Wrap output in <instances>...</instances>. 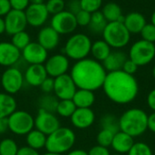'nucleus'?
<instances>
[{"mask_svg": "<svg viewBox=\"0 0 155 155\" xmlns=\"http://www.w3.org/2000/svg\"><path fill=\"white\" fill-rule=\"evenodd\" d=\"M103 89L105 95L112 102L118 104H126L136 98L139 85L134 75L119 70L107 73Z\"/></svg>", "mask_w": 155, "mask_h": 155, "instance_id": "nucleus-1", "label": "nucleus"}, {"mask_svg": "<svg viewBox=\"0 0 155 155\" xmlns=\"http://www.w3.org/2000/svg\"><path fill=\"white\" fill-rule=\"evenodd\" d=\"M107 72L103 64L91 58H84L73 65L70 75L77 89L94 92L103 87Z\"/></svg>", "mask_w": 155, "mask_h": 155, "instance_id": "nucleus-2", "label": "nucleus"}, {"mask_svg": "<svg viewBox=\"0 0 155 155\" xmlns=\"http://www.w3.org/2000/svg\"><path fill=\"white\" fill-rule=\"evenodd\" d=\"M120 131L138 137L143 135L148 129V114L140 108L126 110L119 118Z\"/></svg>", "mask_w": 155, "mask_h": 155, "instance_id": "nucleus-3", "label": "nucleus"}, {"mask_svg": "<svg viewBox=\"0 0 155 155\" xmlns=\"http://www.w3.org/2000/svg\"><path fill=\"white\" fill-rule=\"evenodd\" d=\"M75 141V134L71 128L60 126L54 133L47 135L45 148L46 152L64 154L72 150Z\"/></svg>", "mask_w": 155, "mask_h": 155, "instance_id": "nucleus-4", "label": "nucleus"}, {"mask_svg": "<svg viewBox=\"0 0 155 155\" xmlns=\"http://www.w3.org/2000/svg\"><path fill=\"white\" fill-rule=\"evenodd\" d=\"M92 41L84 34H75L71 35L64 45V54L72 60L79 61L87 58L91 53Z\"/></svg>", "mask_w": 155, "mask_h": 155, "instance_id": "nucleus-5", "label": "nucleus"}, {"mask_svg": "<svg viewBox=\"0 0 155 155\" xmlns=\"http://www.w3.org/2000/svg\"><path fill=\"white\" fill-rule=\"evenodd\" d=\"M104 40L113 48H123L128 45L131 34L121 22H110L103 32Z\"/></svg>", "mask_w": 155, "mask_h": 155, "instance_id": "nucleus-6", "label": "nucleus"}, {"mask_svg": "<svg viewBox=\"0 0 155 155\" xmlns=\"http://www.w3.org/2000/svg\"><path fill=\"white\" fill-rule=\"evenodd\" d=\"M7 121L9 131L17 136H25L35 128V117L24 110H15Z\"/></svg>", "mask_w": 155, "mask_h": 155, "instance_id": "nucleus-7", "label": "nucleus"}, {"mask_svg": "<svg viewBox=\"0 0 155 155\" xmlns=\"http://www.w3.org/2000/svg\"><path fill=\"white\" fill-rule=\"evenodd\" d=\"M155 57V45L145 40L135 42L129 51V59L138 66H143L151 63Z\"/></svg>", "mask_w": 155, "mask_h": 155, "instance_id": "nucleus-8", "label": "nucleus"}, {"mask_svg": "<svg viewBox=\"0 0 155 155\" xmlns=\"http://www.w3.org/2000/svg\"><path fill=\"white\" fill-rule=\"evenodd\" d=\"M0 83L5 93L11 95L15 94L24 86V74L15 66L7 67L1 75Z\"/></svg>", "mask_w": 155, "mask_h": 155, "instance_id": "nucleus-9", "label": "nucleus"}, {"mask_svg": "<svg viewBox=\"0 0 155 155\" xmlns=\"http://www.w3.org/2000/svg\"><path fill=\"white\" fill-rule=\"evenodd\" d=\"M50 26L61 35L73 33L78 25L75 15L68 10H64L52 15Z\"/></svg>", "mask_w": 155, "mask_h": 155, "instance_id": "nucleus-10", "label": "nucleus"}, {"mask_svg": "<svg viewBox=\"0 0 155 155\" xmlns=\"http://www.w3.org/2000/svg\"><path fill=\"white\" fill-rule=\"evenodd\" d=\"M60 121L54 113L38 110L35 117V128L46 136L60 127Z\"/></svg>", "mask_w": 155, "mask_h": 155, "instance_id": "nucleus-11", "label": "nucleus"}, {"mask_svg": "<svg viewBox=\"0 0 155 155\" xmlns=\"http://www.w3.org/2000/svg\"><path fill=\"white\" fill-rule=\"evenodd\" d=\"M49 77L56 78L60 75L67 74L70 67L69 58L64 54H55L47 58L44 64Z\"/></svg>", "mask_w": 155, "mask_h": 155, "instance_id": "nucleus-12", "label": "nucleus"}, {"mask_svg": "<svg viewBox=\"0 0 155 155\" xmlns=\"http://www.w3.org/2000/svg\"><path fill=\"white\" fill-rule=\"evenodd\" d=\"M54 79V94L58 100H68L72 99L75 94L77 87L72 79L71 75L64 74Z\"/></svg>", "mask_w": 155, "mask_h": 155, "instance_id": "nucleus-13", "label": "nucleus"}, {"mask_svg": "<svg viewBox=\"0 0 155 155\" xmlns=\"http://www.w3.org/2000/svg\"><path fill=\"white\" fill-rule=\"evenodd\" d=\"M21 57L29 64H44L48 58V51L37 42H30L21 51Z\"/></svg>", "mask_w": 155, "mask_h": 155, "instance_id": "nucleus-14", "label": "nucleus"}, {"mask_svg": "<svg viewBox=\"0 0 155 155\" xmlns=\"http://www.w3.org/2000/svg\"><path fill=\"white\" fill-rule=\"evenodd\" d=\"M5 33L9 35H13L15 33L25 30L28 25L25 18V11L12 9L5 17Z\"/></svg>", "mask_w": 155, "mask_h": 155, "instance_id": "nucleus-15", "label": "nucleus"}, {"mask_svg": "<svg viewBox=\"0 0 155 155\" xmlns=\"http://www.w3.org/2000/svg\"><path fill=\"white\" fill-rule=\"evenodd\" d=\"M25 14L27 25L33 27H40L44 25L49 17V13L45 4H30L25 10Z\"/></svg>", "mask_w": 155, "mask_h": 155, "instance_id": "nucleus-16", "label": "nucleus"}, {"mask_svg": "<svg viewBox=\"0 0 155 155\" xmlns=\"http://www.w3.org/2000/svg\"><path fill=\"white\" fill-rule=\"evenodd\" d=\"M70 121L74 127L84 130L93 125L95 121V114L91 108H76L70 117Z\"/></svg>", "mask_w": 155, "mask_h": 155, "instance_id": "nucleus-17", "label": "nucleus"}, {"mask_svg": "<svg viewBox=\"0 0 155 155\" xmlns=\"http://www.w3.org/2000/svg\"><path fill=\"white\" fill-rule=\"evenodd\" d=\"M21 58V51L11 42L0 43V65L5 67L14 66Z\"/></svg>", "mask_w": 155, "mask_h": 155, "instance_id": "nucleus-18", "label": "nucleus"}, {"mask_svg": "<svg viewBox=\"0 0 155 155\" xmlns=\"http://www.w3.org/2000/svg\"><path fill=\"white\" fill-rule=\"evenodd\" d=\"M48 77L44 64H29L24 73L25 83L33 87H39Z\"/></svg>", "mask_w": 155, "mask_h": 155, "instance_id": "nucleus-19", "label": "nucleus"}, {"mask_svg": "<svg viewBox=\"0 0 155 155\" xmlns=\"http://www.w3.org/2000/svg\"><path fill=\"white\" fill-rule=\"evenodd\" d=\"M60 42V35L51 26H45L40 29L37 35V43L45 50L55 49Z\"/></svg>", "mask_w": 155, "mask_h": 155, "instance_id": "nucleus-20", "label": "nucleus"}, {"mask_svg": "<svg viewBox=\"0 0 155 155\" xmlns=\"http://www.w3.org/2000/svg\"><path fill=\"white\" fill-rule=\"evenodd\" d=\"M134 144V137L120 131L114 134L111 146L117 153L123 154V153H128V152L130 151V149L133 147Z\"/></svg>", "mask_w": 155, "mask_h": 155, "instance_id": "nucleus-21", "label": "nucleus"}, {"mask_svg": "<svg viewBox=\"0 0 155 155\" xmlns=\"http://www.w3.org/2000/svg\"><path fill=\"white\" fill-rule=\"evenodd\" d=\"M127 59L128 57L124 52L114 51L110 53L106 59L102 62V64L106 72H115L123 69V66Z\"/></svg>", "mask_w": 155, "mask_h": 155, "instance_id": "nucleus-22", "label": "nucleus"}, {"mask_svg": "<svg viewBox=\"0 0 155 155\" xmlns=\"http://www.w3.org/2000/svg\"><path fill=\"white\" fill-rule=\"evenodd\" d=\"M124 25L130 34H139L146 25V19L139 12H131L125 15Z\"/></svg>", "mask_w": 155, "mask_h": 155, "instance_id": "nucleus-23", "label": "nucleus"}, {"mask_svg": "<svg viewBox=\"0 0 155 155\" xmlns=\"http://www.w3.org/2000/svg\"><path fill=\"white\" fill-rule=\"evenodd\" d=\"M72 100L76 108H91L95 102V95L92 91L77 89Z\"/></svg>", "mask_w": 155, "mask_h": 155, "instance_id": "nucleus-24", "label": "nucleus"}, {"mask_svg": "<svg viewBox=\"0 0 155 155\" xmlns=\"http://www.w3.org/2000/svg\"><path fill=\"white\" fill-rule=\"evenodd\" d=\"M17 108L15 97L5 92L0 93V118H7Z\"/></svg>", "mask_w": 155, "mask_h": 155, "instance_id": "nucleus-25", "label": "nucleus"}, {"mask_svg": "<svg viewBox=\"0 0 155 155\" xmlns=\"http://www.w3.org/2000/svg\"><path fill=\"white\" fill-rule=\"evenodd\" d=\"M46 138L47 136L45 134L36 130L35 128H34L31 132H29L25 135L26 145L36 151H39L45 147Z\"/></svg>", "mask_w": 155, "mask_h": 155, "instance_id": "nucleus-26", "label": "nucleus"}, {"mask_svg": "<svg viewBox=\"0 0 155 155\" xmlns=\"http://www.w3.org/2000/svg\"><path fill=\"white\" fill-rule=\"evenodd\" d=\"M111 46L104 40H97L92 43L91 53L94 59L98 62H103L111 53Z\"/></svg>", "mask_w": 155, "mask_h": 155, "instance_id": "nucleus-27", "label": "nucleus"}, {"mask_svg": "<svg viewBox=\"0 0 155 155\" xmlns=\"http://www.w3.org/2000/svg\"><path fill=\"white\" fill-rule=\"evenodd\" d=\"M101 12L103 13L104 18L106 19V21L108 23L118 21L120 19V17L123 15L122 9H121L120 5L114 2H110V3H107L106 5H104L103 6V9Z\"/></svg>", "mask_w": 155, "mask_h": 155, "instance_id": "nucleus-28", "label": "nucleus"}, {"mask_svg": "<svg viewBox=\"0 0 155 155\" xmlns=\"http://www.w3.org/2000/svg\"><path fill=\"white\" fill-rule=\"evenodd\" d=\"M108 22L104 18L103 13L101 11H96L92 14L91 21L88 25L89 30L95 34H103L105 26L107 25Z\"/></svg>", "mask_w": 155, "mask_h": 155, "instance_id": "nucleus-29", "label": "nucleus"}, {"mask_svg": "<svg viewBox=\"0 0 155 155\" xmlns=\"http://www.w3.org/2000/svg\"><path fill=\"white\" fill-rule=\"evenodd\" d=\"M58 99L54 94H45L42 95L37 104H38V110H44L50 113H55L57 104H58Z\"/></svg>", "mask_w": 155, "mask_h": 155, "instance_id": "nucleus-30", "label": "nucleus"}, {"mask_svg": "<svg viewBox=\"0 0 155 155\" xmlns=\"http://www.w3.org/2000/svg\"><path fill=\"white\" fill-rule=\"evenodd\" d=\"M76 110V106L72 99L59 100L55 113L63 118H70Z\"/></svg>", "mask_w": 155, "mask_h": 155, "instance_id": "nucleus-31", "label": "nucleus"}, {"mask_svg": "<svg viewBox=\"0 0 155 155\" xmlns=\"http://www.w3.org/2000/svg\"><path fill=\"white\" fill-rule=\"evenodd\" d=\"M102 129H105L108 131L113 132L114 134L120 132V125H119V118H117L114 114H104L100 121Z\"/></svg>", "mask_w": 155, "mask_h": 155, "instance_id": "nucleus-32", "label": "nucleus"}, {"mask_svg": "<svg viewBox=\"0 0 155 155\" xmlns=\"http://www.w3.org/2000/svg\"><path fill=\"white\" fill-rule=\"evenodd\" d=\"M18 145L12 138H5L0 141V155H16Z\"/></svg>", "mask_w": 155, "mask_h": 155, "instance_id": "nucleus-33", "label": "nucleus"}, {"mask_svg": "<svg viewBox=\"0 0 155 155\" xmlns=\"http://www.w3.org/2000/svg\"><path fill=\"white\" fill-rule=\"evenodd\" d=\"M30 42V35L25 30L15 33L11 37V43L20 51H22L27 45H29Z\"/></svg>", "mask_w": 155, "mask_h": 155, "instance_id": "nucleus-34", "label": "nucleus"}, {"mask_svg": "<svg viewBox=\"0 0 155 155\" xmlns=\"http://www.w3.org/2000/svg\"><path fill=\"white\" fill-rule=\"evenodd\" d=\"M114 136V134L113 132L105 130V129H101V131L98 133L96 136L97 144L108 148L112 144Z\"/></svg>", "mask_w": 155, "mask_h": 155, "instance_id": "nucleus-35", "label": "nucleus"}, {"mask_svg": "<svg viewBox=\"0 0 155 155\" xmlns=\"http://www.w3.org/2000/svg\"><path fill=\"white\" fill-rule=\"evenodd\" d=\"M128 155H153L151 147L144 143H134Z\"/></svg>", "mask_w": 155, "mask_h": 155, "instance_id": "nucleus-36", "label": "nucleus"}, {"mask_svg": "<svg viewBox=\"0 0 155 155\" xmlns=\"http://www.w3.org/2000/svg\"><path fill=\"white\" fill-rule=\"evenodd\" d=\"M49 15H55L64 10L65 2L64 0H47L45 4Z\"/></svg>", "mask_w": 155, "mask_h": 155, "instance_id": "nucleus-37", "label": "nucleus"}, {"mask_svg": "<svg viewBox=\"0 0 155 155\" xmlns=\"http://www.w3.org/2000/svg\"><path fill=\"white\" fill-rule=\"evenodd\" d=\"M79 2L81 9L91 14L99 11L103 4V0H79Z\"/></svg>", "mask_w": 155, "mask_h": 155, "instance_id": "nucleus-38", "label": "nucleus"}, {"mask_svg": "<svg viewBox=\"0 0 155 155\" xmlns=\"http://www.w3.org/2000/svg\"><path fill=\"white\" fill-rule=\"evenodd\" d=\"M140 34L143 37V40L153 44L155 43V25H153L152 23L146 24Z\"/></svg>", "mask_w": 155, "mask_h": 155, "instance_id": "nucleus-39", "label": "nucleus"}, {"mask_svg": "<svg viewBox=\"0 0 155 155\" xmlns=\"http://www.w3.org/2000/svg\"><path fill=\"white\" fill-rule=\"evenodd\" d=\"M74 15H75V19H76L77 25H80V26H88V25H89V23L91 21V15H92L91 13L81 9Z\"/></svg>", "mask_w": 155, "mask_h": 155, "instance_id": "nucleus-40", "label": "nucleus"}, {"mask_svg": "<svg viewBox=\"0 0 155 155\" xmlns=\"http://www.w3.org/2000/svg\"><path fill=\"white\" fill-rule=\"evenodd\" d=\"M54 79L52 77H46L45 80L39 86L43 93L45 94H52L54 92Z\"/></svg>", "mask_w": 155, "mask_h": 155, "instance_id": "nucleus-41", "label": "nucleus"}, {"mask_svg": "<svg viewBox=\"0 0 155 155\" xmlns=\"http://www.w3.org/2000/svg\"><path fill=\"white\" fill-rule=\"evenodd\" d=\"M12 9L25 11L30 5L29 0H9Z\"/></svg>", "mask_w": 155, "mask_h": 155, "instance_id": "nucleus-42", "label": "nucleus"}, {"mask_svg": "<svg viewBox=\"0 0 155 155\" xmlns=\"http://www.w3.org/2000/svg\"><path fill=\"white\" fill-rule=\"evenodd\" d=\"M138 65L134 63V62H133L131 59H127L126 61H125V63H124V66H123V71L124 72H125L126 74H131V75H134L136 72H137V70H138Z\"/></svg>", "mask_w": 155, "mask_h": 155, "instance_id": "nucleus-43", "label": "nucleus"}, {"mask_svg": "<svg viewBox=\"0 0 155 155\" xmlns=\"http://www.w3.org/2000/svg\"><path fill=\"white\" fill-rule=\"evenodd\" d=\"M87 153H88V155H111L108 148L98 145V144L93 146Z\"/></svg>", "mask_w": 155, "mask_h": 155, "instance_id": "nucleus-44", "label": "nucleus"}, {"mask_svg": "<svg viewBox=\"0 0 155 155\" xmlns=\"http://www.w3.org/2000/svg\"><path fill=\"white\" fill-rule=\"evenodd\" d=\"M12 10L9 0H0V16L5 17Z\"/></svg>", "mask_w": 155, "mask_h": 155, "instance_id": "nucleus-45", "label": "nucleus"}, {"mask_svg": "<svg viewBox=\"0 0 155 155\" xmlns=\"http://www.w3.org/2000/svg\"><path fill=\"white\" fill-rule=\"evenodd\" d=\"M16 155H40V153H39L38 151L25 145V146L19 147Z\"/></svg>", "mask_w": 155, "mask_h": 155, "instance_id": "nucleus-46", "label": "nucleus"}, {"mask_svg": "<svg viewBox=\"0 0 155 155\" xmlns=\"http://www.w3.org/2000/svg\"><path fill=\"white\" fill-rule=\"evenodd\" d=\"M68 11L73 13L74 15H75L79 10H81V6H80V2L79 0H74L71 1L68 5Z\"/></svg>", "mask_w": 155, "mask_h": 155, "instance_id": "nucleus-47", "label": "nucleus"}, {"mask_svg": "<svg viewBox=\"0 0 155 155\" xmlns=\"http://www.w3.org/2000/svg\"><path fill=\"white\" fill-rule=\"evenodd\" d=\"M147 104L148 106L155 112V88L153 89L147 96Z\"/></svg>", "mask_w": 155, "mask_h": 155, "instance_id": "nucleus-48", "label": "nucleus"}, {"mask_svg": "<svg viewBox=\"0 0 155 155\" xmlns=\"http://www.w3.org/2000/svg\"><path fill=\"white\" fill-rule=\"evenodd\" d=\"M7 131H9L7 118H0V135L5 134Z\"/></svg>", "mask_w": 155, "mask_h": 155, "instance_id": "nucleus-49", "label": "nucleus"}, {"mask_svg": "<svg viewBox=\"0 0 155 155\" xmlns=\"http://www.w3.org/2000/svg\"><path fill=\"white\" fill-rule=\"evenodd\" d=\"M148 129L155 134V112L148 115Z\"/></svg>", "mask_w": 155, "mask_h": 155, "instance_id": "nucleus-50", "label": "nucleus"}, {"mask_svg": "<svg viewBox=\"0 0 155 155\" xmlns=\"http://www.w3.org/2000/svg\"><path fill=\"white\" fill-rule=\"evenodd\" d=\"M66 155H88V153L82 149H74L69 151Z\"/></svg>", "mask_w": 155, "mask_h": 155, "instance_id": "nucleus-51", "label": "nucleus"}, {"mask_svg": "<svg viewBox=\"0 0 155 155\" xmlns=\"http://www.w3.org/2000/svg\"><path fill=\"white\" fill-rule=\"evenodd\" d=\"M5 33V19L0 16V35Z\"/></svg>", "mask_w": 155, "mask_h": 155, "instance_id": "nucleus-52", "label": "nucleus"}, {"mask_svg": "<svg viewBox=\"0 0 155 155\" xmlns=\"http://www.w3.org/2000/svg\"><path fill=\"white\" fill-rule=\"evenodd\" d=\"M30 4L33 5H39V4H45V0H29Z\"/></svg>", "mask_w": 155, "mask_h": 155, "instance_id": "nucleus-53", "label": "nucleus"}, {"mask_svg": "<svg viewBox=\"0 0 155 155\" xmlns=\"http://www.w3.org/2000/svg\"><path fill=\"white\" fill-rule=\"evenodd\" d=\"M151 20H152V24H153V25H155V11L153 13V15H152Z\"/></svg>", "mask_w": 155, "mask_h": 155, "instance_id": "nucleus-54", "label": "nucleus"}, {"mask_svg": "<svg viewBox=\"0 0 155 155\" xmlns=\"http://www.w3.org/2000/svg\"><path fill=\"white\" fill-rule=\"evenodd\" d=\"M42 155H63V154H59V153H50V152H46L44 154Z\"/></svg>", "mask_w": 155, "mask_h": 155, "instance_id": "nucleus-55", "label": "nucleus"}, {"mask_svg": "<svg viewBox=\"0 0 155 155\" xmlns=\"http://www.w3.org/2000/svg\"><path fill=\"white\" fill-rule=\"evenodd\" d=\"M153 76L155 78V66L153 67Z\"/></svg>", "mask_w": 155, "mask_h": 155, "instance_id": "nucleus-56", "label": "nucleus"}, {"mask_svg": "<svg viewBox=\"0 0 155 155\" xmlns=\"http://www.w3.org/2000/svg\"><path fill=\"white\" fill-rule=\"evenodd\" d=\"M111 155H122V154H120V153H114V154H111Z\"/></svg>", "mask_w": 155, "mask_h": 155, "instance_id": "nucleus-57", "label": "nucleus"}]
</instances>
